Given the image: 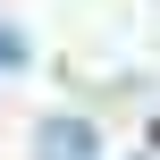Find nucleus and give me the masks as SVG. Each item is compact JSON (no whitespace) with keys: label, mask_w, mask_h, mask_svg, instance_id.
I'll use <instances>...</instances> for the list:
<instances>
[{"label":"nucleus","mask_w":160,"mask_h":160,"mask_svg":"<svg viewBox=\"0 0 160 160\" xmlns=\"http://www.w3.org/2000/svg\"><path fill=\"white\" fill-rule=\"evenodd\" d=\"M42 160H93V135L84 127H42Z\"/></svg>","instance_id":"1"},{"label":"nucleus","mask_w":160,"mask_h":160,"mask_svg":"<svg viewBox=\"0 0 160 160\" xmlns=\"http://www.w3.org/2000/svg\"><path fill=\"white\" fill-rule=\"evenodd\" d=\"M0 68H17V34H8V25H0Z\"/></svg>","instance_id":"2"}]
</instances>
